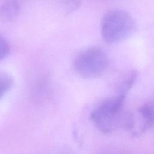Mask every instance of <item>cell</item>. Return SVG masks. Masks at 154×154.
<instances>
[{"label": "cell", "instance_id": "obj_8", "mask_svg": "<svg viewBox=\"0 0 154 154\" xmlns=\"http://www.w3.org/2000/svg\"><path fill=\"white\" fill-rule=\"evenodd\" d=\"M10 46L7 40L0 34V61L5 58L10 53Z\"/></svg>", "mask_w": 154, "mask_h": 154}, {"label": "cell", "instance_id": "obj_3", "mask_svg": "<svg viewBox=\"0 0 154 154\" xmlns=\"http://www.w3.org/2000/svg\"><path fill=\"white\" fill-rule=\"evenodd\" d=\"M124 99L125 96L119 94L105 100L93 109L91 119L98 129L103 132H109L116 128L122 120L121 110Z\"/></svg>", "mask_w": 154, "mask_h": 154}, {"label": "cell", "instance_id": "obj_9", "mask_svg": "<svg viewBox=\"0 0 154 154\" xmlns=\"http://www.w3.org/2000/svg\"><path fill=\"white\" fill-rule=\"evenodd\" d=\"M79 5V2L78 1H67L65 2V7L68 13H70L77 8Z\"/></svg>", "mask_w": 154, "mask_h": 154}, {"label": "cell", "instance_id": "obj_5", "mask_svg": "<svg viewBox=\"0 0 154 154\" xmlns=\"http://www.w3.org/2000/svg\"><path fill=\"white\" fill-rule=\"evenodd\" d=\"M145 123L144 128H147L154 125V103H149L144 105L139 109Z\"/></svg>", "mask_w": 154, "mask_h": 154}, {"label": "cell", "instance_id": "obj_2", "mask_svg": "<svg viewBox=\"0 0 154 154\" xmlns=\"http://www.w3.org/2000/svg\"><path fill=\"white\" fill-rule=\"evenodd\" d=\"M108 66V58L100 48L92 46L81 51L73 61L75 72L81 76L92 78L100 76Z\"/></svg>", "mask_w": 154, "mask_h": 154}, {"label": "cell", "instance_id": "obj_7", "mask_svg": "<svg viewBox=\"0 0 154 154\" xmlns=\"http://www.w3.org/2000/svg\"><path fill=\"white\" fill-rule=\"evenodd\" d=\"M137 76V73L135 71H133L130 72V73L128 75L127 78L125 79L123 81L122 84L120 86L119 90V94L125 96L127 92L131 88L132 85H133L135 79Z\"/></svg>", "mask_w": 154, "mask_h": 154}, {"label": "cell", "instance_id": "obj_1", "mask_svg": "<svg viewBox=\"0 0 154 154\" xmlns=\"http://www.w3.org/2000/svg\"><path fill=\"white\" fill-rule=\"evenodd\" d=\"M135 23L132 16L122 10L107 12L102 18L101 33L108 43L119 42L131 36L135 31Z\"/></svg>", "mask_w": 154, "mask_h": 154}, {"label": "cell", "instance_id": "obj_4", "mask_svg": "<svg viewBox=\"0 0 154 154\" xmlns=\"http://www.w3.org/2000/svg\"><path fill=\"white\" fill-rule=\"evenodd\" d=\"M20 4L17 1H8L0 7V20L8 22L15 19L20 11Z\"/></svg>", "mask_w": 154, "mask_h": 154}, {"label": "cell", "instance_id": "obj_6", "mask_svg": "<svg viewBox=\"0 0 154 154\" xmlns=\"http://www.w3.org/2000/svg\"><path fill=\"white\" fill-rule=\"evenodd\" d=\"M13 84L11 76L5 72L0 71V99L10 90Z\"/></svg>", "mask_w": 154, "mask_h": 154}]
</instances>
